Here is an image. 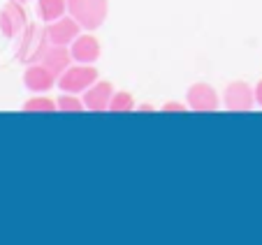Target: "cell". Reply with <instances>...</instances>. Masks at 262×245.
Here are the masks:
<instances>
[{
  "instance_id": "obj_15",
  "label": "cell",
  "mask_w": 262,
  "mask_h": 245,
  "mask_svg": "<svg viewBox=\"0 0 262 245\" xmlns=\"http://www.w3.org/2000/svg\"><path fill=\"white\" fill-rule=\"evenodd\" d=\"M133 109H135V100H133V95L125 93V90H119V93H114L112 102H109V111H114V113L133 111Z\"/></svg>"
},
{
  "instance_id": "obj_1",
  "label": "cell",
  "mask_w": 262,
  "mask_h": 245,
  "mask_svg": "<svg viewBox=\"0 0 262 245\" xmlns=\"http://www.w3.org/2000/svg\"><path fill=\"white\" fill-rule=\"evenodd\" d=\"M49 35H47V28L37 23H28L26 30L19 35V44H16V58L26 65L40 63L42 56L49 49Z\"/></svg>"
},
{
  "instance_id": "obj_7",
  "label": "cell",
  "mask_w": 262,
  "mask_h": 245,
  "mask_svg": "<svg viewBox=\"0 0 262 245\" xmlns=\"http://www.w3.org/2000/svg\"><path fill=\"white\" fill-rule=\"evenodd\" d=\"M81 26L77 23L74 16H60V19L47 23V35H49L51 44H60V46H70L74 42V37L79 35Z\"/></svg>"
},
{
  "instance_id": "obj_11",
  "label": "cell",
  "mask_w": 262,
  "mask_h": 245,
  "mask_svg": "<svg viewBox=\"0 0 262 245\" xmlns=\"http://www.w3.org/2000/svg\"><path fill=\"white\" fill-rule=\"evenodd\" d=\"M40 63L45 65V67H49L56 77H60V74H63L65 69L74 63V60H72V54H70V46L49 44V49H47V54L42 56Z\"/></svg>"
},
{
  "instance_id": "obj_17",
  "label": "cell",
  "mask_w": 262,
  "mask_h": 245,
  "mask_svg": "<svg viewBox=\"0 0 262 245\" xmlns=\"http://www.w3.org/2000/svg\"><path fill=\"white\" fill-rule=\"evenodd\" d=\"M253 90H255V104H260V107H262V79L255 84V88H253Z\"/></svg>"
},
{
  "instance_id": "obj_14",
  "label": "cell",
  "mask_w": 262,
  "mask_h": 245,
  "mask_svg": "<svg viewBox=\"0 0 262 245\" xmlns=\"http://www.w3.org/2000/svg\"><path fill=\"white\" fill-rule=\"evenodd\" d=\"M56 107H58V111H65V113H79V111H84L86 109V104H84V100H79L77 95H72V93H63L58 100H56Z\"/></svg>"
},
{
  "instance_id": "obj_13",
  "label": "cell",
  "mask_w": 262,
  "mask_h": 245,
  "mask_svg": "<svg viewBox=\"0 0 262 245\" xmlns=\"http://www.w3.org/2000/svg\"><path fill=\"white\" fill-rule=\"evenodd\" d=\"M56 100H51V97H45V95H37V97H30L28 102L24 104V111H28V113H51V111H56Z\"/></svg>"
},
{
  "instance_id": "obj_12",
  "label": "cell",
  "mask_w": 262,
  "mask_h": 245,
  "mask_svg": "<svg viewBox=\"0 0 262 245\" xmlns=\"http://www.w3.org/2000/svg\"><path fill=\"white\" fill-rule=\"evenodd\" d=\"M65 12H68V0H37V16L45 23L65 16Z\"/></svg>"
},
{
  "instance_id": "obj_10",
  "label": "cell",
  "mask_w": 262,
  "mask_h": 245,
  "mask_svg": "<svg viewBox=\"0 0 262 245\" xmlns=\"http://www.w3.org/2000/svg\"><path fill=\"white\" fill-rule=\"evenodd\" d=\"M114 97V88L109 81H95L89 90L84 93V104L89 111H107L109 109V102Z\"/></svg>"
},
{
  "instance_id": "obj_8",
  "label": "cell",
  "mask_w": 262,
  "mask_h": 245,
  "mask_svg": "<svg viewBox=\"0 0 262 245\" xmlns=\"http://www.w3.org/2000/svg\"><path fill=\"white\" fill-rule=\"evenodd\" d=\"M100 46L98 37H93L91 33H84V35H77L74 42L70 44V54H72V60L74 63H84V65H93L95 60L100 58Z\"/></svg>"
},
{
  "instance_id": "obj_6",
  "label": "cell",
  "mask_w": 262,
  "mask_h": 245,
  "mask_svg": "<svg viewBox=\"0 0 262 245\" xmlns=\"http://www.w3.org/2000/svg\"><path fill=\"white\" fill-rule=\"evenodd\" d=\"M186 102H188V107L193 111H200V113H211L221 107V97L213 90V86L209 84H193L188 88Z\"/></svg>"
},
{
  "instance_id": "obj_4",
  "label": "cell",
  "mask_w": 262,
  "mask_h": 245,
  "mask_svg": "<svg viewBox=\"0 0 262 245\" xmlns=\"http://www.w3.org/2000/svg\"><path fill=\"white\" fill-rule=\"evenodd\" d=\"M28 26V14H26L24 3L19 0H7L5 7L0 10V30L5 37H19Z\"/></svg>"
},
{
  "instance_id": "obj_16",
  "label": "cell",
  "mask_w": 262,
  "mask_h": 245,
  "mask_svg": "<svg viewBox=\"0 0 262 245\" xmlns=\"http://www.w3.org/2000/svg\"><path fill=\"white\" fill-rule=\"evenodd\" d=\"M163 111H186V107H183V104H179V102H165Z\"/></svg>"
},
{
  "instance_id": "obj_3",
  "label": "cell",
  "mask_w": 262,
  "mask_h": 245,
  "mask_svg": "<svg viewBox=\"0 0 262 245\" xmlns=\"http://www.w3.org/2000/svg\"><path fill=\"white\" fill-rule=\"evenodd\" d=\"M98 81V69L93 65H84V63H74L65 69L58 77V88L63 93H86L91 86Z\"/></svg>"
},
{
  "instance_id": "obj_19",
  "label": "cell",
  "mask_w": 262,
  "mask_h": 245,
  "mask_svg": "<svg viewBox=\"0 0 262 245\" xmlns=\"http://www.w3.org/2000/svg\"><path fill=\"white\" fill-rule=\"evenodd\" d=\"M19 3H28V0H19Z\"/></svg>"
},
{
  "instance_id": "obj_5",
  "label": "cell",
  "mask_w": 262,
  "mask_h": 245,
  "mask_svg": "<svg viewBox=\"0 0 262 245\" xmlns=\"http://www.w3.org/2000/svg\"><path fill=\"white\" fill-rule=\"evenodd\" d=\"M223 104H225L228 111H251L253 104H255V90L246 81H232L225 88Z\"/></svg>"
},
{
  "instance_id": "obj_2",
  "label": "cell",
  "mask_w": 262,
  "mask_h": 245,
  "mask_svg": "<svg viewBox=\"0 0 262 245\" xmlns=\"http://www.w3.org/2000/svg\"><path fill=\"white\" fill-rule=\"evenodd\" d=\"M68 12L84 30H95L107 19L109 0H68Z\"/></svg>"
},
{
  "instance_id": "obj_9",
  "label": "cell",
  "mask_w": 262,
  "mask_h": 245,
  "mask_svg": "<svg viewBox=\"0 0 262 245\" xmlns=\"http://www.w3.org/2000/svg\"><path fill=\"white\" fill-rule=\"evenodd\" d=\"M24 86L30 93H47V90H51L56 86V74L42 63H33L26 67Z\"/></svg>"
},
{
  "instance_id": "obj_18",
  "label": "cell",
  "mask_w": 262,
  "mask_h": 245,
  "mask_svg": "<svg viewBox=\"0 0 262 245\" xmlns=\"http://www.w3.org/2000/svg\"><path fill=\"white\" fill-rule=\"evenodd\" d=\"M139 111H154V107H151V104H142V107H139Z\"/></svg>"
}]
</instances>
